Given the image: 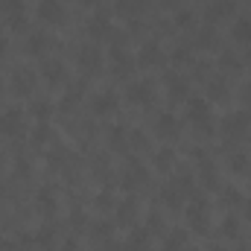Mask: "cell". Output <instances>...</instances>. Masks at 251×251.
Wrapping results in <instances>:
<instances>
[{"instance_id": "6da1fadb", "label": "cell", "mask_w": 251, "mask_h": 251, "mask_svg": "<svg viewBox=\"0 0 251 251\" xmlns=\"http://www.w3.org/2000/svg\"><path fill=\"white\" fill-rule=\"evenodd\" d=\"M187 120L193 123V128H199L201 134H210L213 131V114H210V102L196 97L187 100Z\"/></svg>"}, {"instance_id": "7a4b0ae2", "label": "cell", "mask_w": 251, "mask_h": 251, "mask_svg": "<svg viewBox=\"0 0 251 251\" xmlns=\"http://www.w3.org/2000/svg\"><path fill=\"white\" fill-rule=\"evenodd\" d=\"M249 128H251L249 111H231V114H225V117L219 120V131H222V137H228V140H240L243 134H249Z\"/></svg>"}, {"instance_id": "3957f363", "label": "cell", "mask_w": 251, "mask_h": 251, "mask_svg": "<svg viewBox=\"0 0 251 251\" xmlns=\"http://www.w3.org/2000/svg\"><path fill=\"white\" fill-rule=\"evenodd\" d=\"M187 222L190 228L196 231V234H204L207 228H210V207H207V199H193L187 204Z\"/></svg>"}, {"instance_id": "277c9868", "label": "cell", "mask_w": 251, "mask_h": 251, "mask_svg": "<svg viewBox=\"0 0 251 251\" xmlns=\"http://www.w3.org/2000/svg\"><path fill=\"white\" fill-rule=\"evenodd\" d=\"M126 100L134 102V105H149V102L155 100V88H152V82H146V79L131 82V85L126 88Z\"/></svg>"}, {"instance_id": "5b68a950", "label": "cell", "mask_w": 251, "mask_h": 251, "mask_svg": "<svg viewBox=\"0 0 251 251\" xmlns=\"http://www.w3.org/2000/svg\"><path fill=\"white\" fill-rule=\"evenodd\" d=\"M155 131H158L164 140H176V137L181 134V120H178L173 111H164V114H158V120H155Z\"/></svg>"}, {"instance_id": "8992f818", "label": "cell", "mask_w": 251, "mask_h": 251, "mask_svg": "<svg viewBox=\"0 0 251 251\" xmlns=\"http://www.w3.org/2000/svg\"><path fill=\"white\" fill-rule=\"evenodd\" d=\"M117 100H120V97H117L114 91H108V88H105V91H97V94L91 97V111H94V114H111V111L117 108Z\"/></svg>"}, {"instance_id": "52a82bcc", "label": "cell", "mask_w": 251, "mask_h": 251, "mask_svg": "<svg viewBox=\"0 0 251 251\" xmlns=\"http://www.w3.org/2000/svg\"><path fill=\"white\" fill-rule=\"evenodd\" d=\"M38 18L44 24H62L64 21L62 0H38Z\"/></svg>"}, {"instance_id": "ba28073f", "label": "cell", "mask_w": 251, "mask_h": 251, "mask_svg": "<svg viewBox=\"0 0 251 251\" xmlns=\"http://www.w3.org/2000/svg\"><path fill=\"white\" fill-rule=\"evenodd\" d=\"M21 126H24L21 108H3V111H0V131H3V134H18Z\"/></svg>"}, {"instance_id": "9c48e42d", "label": "cell", "mask_w": 251, "mask_h": 251, "mask_svg": "<svg viewBox=\"0 0 251 251\" xmlns=\"http://www.w3.org/2000/svg\"><path fill=\"white\" fill-rule=\"evenodd\" d=\"M32 85H35V79H32V70H26V67H18V70L12 73V91H15V94L26 97V94H32Z\"/></svg>"}, {"instance_id": "30bf717a", "label": "cell", "mask_w": 251, "mask_h": 251, "mask_svg": "<svg viewBox=\"0 0 251 251\" xmlns=\"http://www.w3.org/2000/svg\"><path fill=\"white\" fill-rule=\"evenodd\" d=\"M79 64L85 67V70H97L100 64H102V50L97 47V44H85V47H79Z\"/></svg>"}, {"instance_id": "8fae6325", "label": "cell", "mask_w": 251, "mask_h": 251, "mask_svg": "<svg viewBox=\"0 0 251 251\" xmlns=\"http://www.w3.org/2000/svg\"><path fill=\"white\" fill-rule=\"evenodd\" d=\"M41 76H44L50 85H59V82H64L67 70H64V64L59 62V59H44V62H41Z\"/></svg>"}, {"instance_id": "7c38bea8", "label": "cell", "mask_w": 251, "mask_h": 251, "mask_svg": "<svg viewBox=\"0 0 251 251\" xmlns=\"http://www.w3.org/2000/svg\"><path fill=\"white\" fill-rule=\"evenodd\" d=\"M187 91H190V85H187L184 76H178V73H170V76H167V94H170L173 102L187 100Z\"/></svg>"}, {"instance_id": "4fadbf2b", "label": "cell", "mask_w": 251, "mask_h": 251, "mask_svg": "<svg viewBox=\"0 0 251 251\" xmlns=\"http://www.w3.org/2000/svg\"><path fill=\"white\" fill-rule=\"evenodd\" d=\"M137 62L143 64V67H158V64H164V50H161L155 41H149V44H143V47H140Z\"/></svg>"}, {"instance_id": "5bb4252c", "label": "cell", "mask_w": 251, "mask_h": 251, "mask_svg": "<svg viewBox=\"0 0 251 251\" xmlns=\"http://www.w3.org/2000/svg\"><path fill=\"white\" fill-rule=\"evenodd\" d=\"M143 181H146L143 164H140V161H128V167L123 170V184L126 187H137V184H143Z\"/></svg>"}, {"instance_id": "9a60e30c", "label": "cell", "mask_w": 251, "mask_h": 251, "mask_svg": "<svg viewBox=\"0 0 251 251\" xmlns=\"http://www.w3.org/2000/svg\"><path fill=\"white\" fill-rule=\"evenodd\" d=\"M231 35H234V41H240V44H251V15H243V18L234 21Z\"/></svg>"}, {"instance_id": "2e32d148", "label": "cell", "mask_w": 251, "mask_h": 251, "mask_svg": "<svg viewBox=\"0 0 251 251\" xmlns=\"http://www.w3.org/2000/svg\"><path fill=\"white\" fill-rule=\"evenodd\" d=\"M184 243H187V231L184 228H173L164 237V251H184Z\"/></svg>"}, {"instance_id": "e0dca14e", "label": "cell", "mask_w": 251, "mask_h": 251, "mask_svg": "<svg viewBox=\"0 0 251 251\" xmlns=\"http://www.w3.org/2000/svg\"><path fill=\"white\" fill-rule=\"evenodd\" d=\"M111 67H114L117 76H126V73H131L134 62L128 59V53H123V50H111Z\"/></svg>"}, {"instance_id": "ac0fdd59", "label": "cell", "mask_w": 251, "mask_h": 251, "mask_svg": "<svg viewBox=\"0 0 251 251\" xmlns=\"http://www.w3.org/2000/svg\"><path fill=\"white\" fill-rule=\"evenodd\" d=\"M88 32H91V38L97 41V38H102V35H108L111 32V24H108V18H102V15H94L91 21H88Z\"/></svg>"}, {"instance_id": "d6986e66", "label": "cell", "mask_w": 251, "mask_h": 251, "mask_svg": "<svg viewBox=\"0 0 251 251\" xmlns=\"http://www.w3.org/2000/svg\"><path fill=\"white\" fill-rule=\"evenodd\" d=\"M234 12V0H213L210 3V9H207V21H222V18H228Z\"/></svg>"}, {"instance_id": "ffe728a7", "label": "cell", "mask_w": 251, "mask_h": 251, "mask_svg": "<svg viewBox=\"0 0 251 251\" xmlns=\"http://www.w3.org/2000/svg\"><path fill=\"white\" fill-rule=\"evenodd\" d=\"M249 167H251V161H249V155H246V152H234V155L228 158V170H231L234 176H246V173H249Z\"/></svg>"}, {"instance_id": "44dd1931", "label": "cell", "mask_w": 251, "mask_h": 251, "mask_svg": "<svg viewBox=\"0 0 251 251\" xmlns=\"http://www.w3.org/2000/svg\"><path fill=\"white\" fill-rule=\"evenodd\" d=\"M219 234H222L225 240H237V237H240V219H237V216H225V219L219 222Z\"/></svg>"}, {"instance_id": "7402d4cb", "label": "cell", "mask_w": 251, "mask_h": 251, "mask_svg": "<svg viewBox=\"0 0 251 251\" xmlns=\"http://www.w3.org/2000/svg\"><path fill=\"white\" fill-rule=\"evenodd\" d=\"M108 143H111V149H128V131H126V126H114L108 131Z\"/></svg>"}, {"instance_id": "603a6c76", "label": "cell", "mask_w": 251, "mask_h": 251, "mask_svg": "<svg viewBox=\"0 0 251 251\" xmlns=\"http://www.w3.org/2000/svg\"><path fill=\"white\" fill-rule=\"evenodd\" d=\"M173 161H176V149H173V146H161V149L155 152V167H158V170H170Z\"/></svg>"}, {"instance_id": "cb8c5ba5", "label": "cell", "mask_w": 251, "mask_h": 251, "mask_svg": "<svg viewBox=\"0 0 251 251\" xmlns=\"http://www.w3.org/2000/svg\"><path fill=\"white\" fill-rule=\"evenodd\" d=\"M44 47H47V38H44L41 32L29 35V41H26V50H29L32 56H44Z\"/></svg>"}, {"instance_id": "d4e9b609", "label": "cell", "mask_w": 251, "mask_h": 251, "mask_svg": "<svg viewBox=\"0 0 251 251\" xmlns=\"http://www.w3.org/2000/svg\"><path fill=\"white\" fill-rule=\"evenodd\" d=\"M134 210H137V204H134V199H126L117 204V216H120V222H131L134 219Z\"/></svg>"}, {"instance_id": "484cf974", "label": "cell", "mask_w": 251, "mask_h": 251, "mask_svg": "<svg viewBox=\"0 0 251 251\" xmlns=\"http://www.w3.org/2000/svg\"><path fill=\"white\" fill-rule=\"evenodd\" d=\"M207 91H210L213 100H228V82H225V79H213V82L207 85Z\"/></svg>"}, {"instance_id": "4316f807", "label": "cell", "mask_w": 251, "mask_h": 251, "mask_svg": "<svg viewBox=\"0 0 251 251\" xmlns=\"http://www.w3.org/2000/svg\"><path fill=\"white\" fill-rule=\"evenodd\" d=\"M181 196H184V193H181V190H176L173 184H170V187H164V201H167L170 207H181Z\"/></svg>"}, {"instance_id": "83f0119b", "label": "cell", "mask_w": 251, "mask_h": 251, "mask_svg": "<svg viewBox=\"0 0 251 251\" xmlns=\"http://www.w3.org/2000/svg\"><path fill=\"white\" fill-rule=\"evenodd\" d=\"M38 207H41L44 213H53V210H56V199L50 196V190H41V193H38Z\"/></svg>"}, {"instance_id": "f1b7e54d", "label": "cell", "mask_w": 251, "mask_h": 251, "mask_svg": "<svg viewBox=\"0 0 251 251\" xmlns=\"http://www.w3.org/2000/svg\"><path fill=\"white\" fill-rule=\"evenodd\" d=\"M91 237L108 240V237H111V225H108V222H94V225H91Z\"/></svg>"}, {"instance_id": "f546056e", "label": "cell", "mask_w": 251, "mask_h": 251, "mask_svg": "<svg viewBox=\"0 0 251 251\" xmlns=\"http://www.w3.org/2000/svg\"><path fill=\"white\" fill-rule=\"evenodd\" d=\"M222 201H225V204H240V201H243V193H240L237 187H225Z\"/></svg>"}, {"instance_id": "4dcf8cb0", "label": "cell", "mask_w": 251, "mask_h": 251, "mask_svg": "<svg viewBox=\"0 0 251 251\" xmlns=\"http://www.w3.org/2000/svg\"><path fill=\"white\" fill-rule=\"evenodd\" d=\"M32 111H35V117H41V120H44V117H47V114L53 111V105H50L47 100H38V102L32 105Z\"/></svg>"}, {"instance_id": "1f68e13d", "label": "cell", "mask_w": 251, "mask_h": 251, "mask_svg": "<svg viewBox=\"0 0 251 251\" xmlns=\"http://www.w3.org/2000/svg\"><path fill=\"white\" fill-rule=\"evenodd\" d=\"M164 222H161V213H149L146 216V231H161Z\"/></svg>"}, {"instance_id": "d6a6232c", "label": "cell", "mask_w": 251, "mask_h": 251, "mask_svg": "<svg viewBox=\"0 0 251 251\" xmlns=\"http://www.w3.org/2000/svg\"><path fill=\"white\" fill-rule=\"evenodd\" d=\"M176 24H178V26H190V24H193V12H190V9L178 12V15H176Z\"/></svg>"}, {"instance_id": "836d02e7", "label": "cell", "mask_w": 251, "mask_h": 251, "mask_svg": "<svg viewBox=\"0 0 251 251\" xmlns=\"http://www.w3.org/2000/svg\"><path fill=\"white\" fill-rule=\"evenodd\" d=\"M47 134H50V128H47V123H41L38 128H35L32 140H35V143H44V140H47Z\"/></svg>"}, {"instance_id": "e575fe53", "label": "cell", "mask_w": 251, "mask_h": 251, "mask_svg": "<svg viewBox=\"0 0 251 251\" xmlns=\"http://www.w3.org/2000/svg\"><path fill=\"white\" fill-rule=\"evenodd\" d=\"M199 44H201V47H210V44H213V29H210V26H207V29H201Z\"/></svg>"}, {"instance_id": "d590c367", "label": "cell", "mask_w": 251, "mask_h": 251, "mask_svg": "<svg viewBox=\"0 0 251 251\" xmlns=\"http://www.w3.org/2000/svg\"><path fill=\"white\" fill-rule=\"evenodd\" d=\"M111 204H114V201H111V193L102 190V193L97 196V207H111Z\"/></svg>"}, {"instance_id": "8d00e7d4", "label": "cell", "mask_w": 251, "mask_h": 251, "mask_svg": "<svg viewBox=\"0 0 251 251\" xmlns=\"http://www.w3.org/2000/svg\"><path fill=\"white\" fill-rule=\"evenodd\" d=\"M134 6H137V0H117L120 12H134Z\"/></svg>"}, {"instance_id": "74e56055", "label": "cell", "mask_w": 251, "mask_h": 251, "mask_svg": "<svg viewBox=\"0 0 251 251\" xmlns=\"http://www.w3.org/2000/svg\"><path fill=\"white\" fill-rule=\"evenodd\" d=\"M128 137H131V143H134V146H143V143H146V134H140V131H131Z\"/></svg>"}, {"instance_id": "f35d334b", "label": "cell", "mask_w": 251, "mask_h": 251, "mask_svg": "<svg viewBox=\"0 0 251 251\" xmlns=\"http://www.w3.org/2000/svg\"><path fill=\"white\" fill-rule=\"evenodd\" d=\"M3 56H6V35L0 32V59H3Z\"/></svg>"}, {"instance_id": "ab89813d", "label": "cell", "mask_w": 251, "mask_h": 251, "mask_svg": "<svg viewBox=\"0 0 251 251\" xmlns=\"http://www.w3.org/2000/svg\"><path fill=\"white\" fill-rule=\"evenodd\" d=\"M243 97H246V100H251V82L246 85V88H243Z\"/></svg>"}, {"instance_id": "60d3db41", "label": "cell", "mask_w": 251, "mask_h": 251, "mask_svg": "<svg viewBox=\"0 0 251 251\" xmlns=\"http://www.w3.org/2000/svg\"><path fill=\"white\" fill-rule=\"evenodd\" d=\"M79 3H85V6H97L100 0H79Z\"/></svg>"}, {"instance_id": "b9f144b4", "label": "cell", "mask_w": 251, "mask_h": 251, "mask_svg": "<svg viewBox=\"0 0 251 251\" xmlns=\"http://www.w3.org/2000/svg\"><path fill=\"white\" fill-rule=\"evenodd\" d=\"M246 210H249V216H251V199H249V204H246Z\"/></svg>"}, {"instance_id": "7bdbcfd3", "label": "cell", "mask_w": 251, "mask_h": 251, "mask_svg": "<svg viewBox=\"0 0 251 251\" xmlns=\"http://www.w3.org/2000/svg\"><path fill=\"white\" fill-rule=\"evenodd\" d=\"M0 167H3V152H0Z\"/></svg>"}, {"instance_id": "ee69618b", "label": "cell", "mask_w": 251, "mask_h": 251, "mask_svg": "<svg viewBox=\"0 0 251 251\" xmlns=\"http://www.w3.org/2000/svg\"><path fill=\"white\" fill-rule=\"evenodd\" d=\"M210 251H225V249H210Z\"/></svg>"}, {"instance_id": "f6af8a7d", "label": "cell", "mask_w": 251, "mask_h": 251, "mask_svg": "<svg viewBox=\"0 0 251 251\" xmlns=\"http://www.w3.org/2000/svg\"><path fill=\"white\" fill-rule=\"evenodd\" d=\"M249 137H251V128H249Z\"/></svg>"}]
</instances>
